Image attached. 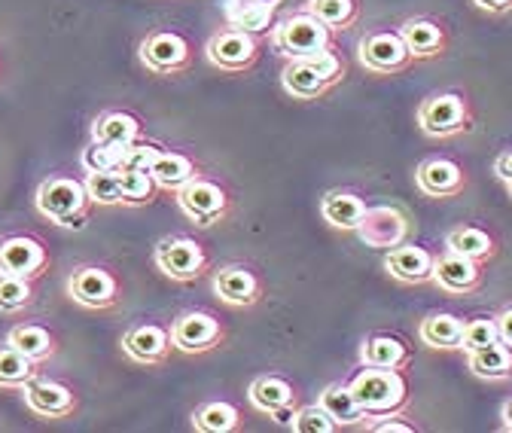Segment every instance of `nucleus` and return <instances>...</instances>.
Instances as JSON below:
<instances>
[{"mask_svg":"<svg viewBox=\"0 0 512 433\" xmlns=\"http://www.w3.org/2000/svg\"><path fill=\"white\" fill-rule=\"evenodd\" d=\"M433 284L448 293V296H470L479 293L485 284V263L467 260L461 254L442 251L436 254V266H433Z\"/></svg>","mask_w":512,"mask_h":433,"instance_id":"aec40b11","label":"nucleus"},{"mask_svg":"<svg viewBox=\"0 0 512 433\" xmlns=\"http://www.w3.org/2000/svg\"><path fill=\"white\" fill-rule=\"evenodd\" d=\"M37 302V281L0 272V315H25Z\"/></svg>","mask_w":512,"mask_h":433,"instance_id":"e433bc0d","label":"nucleus"},{"mask_svg":"<svg viewBox=\"0 0 512 433\" xmlns=\"http://www.w3.org/2000/svg\"><path fill=\"white\" fill-rule=\"evenodd\" d=\"M122 153H125V147H113V144L89 141V147L83 150L80 162H83V171H119V165H122Z\"/></svg>","mask_w":512,"mask_h":433,"instance_id":"ea45409f","label":"nucleus"},{"mask_svg":"<svg viewBox=\"0 0 512 433\" xmlns=\"http://www.w3.org/2000/svg\"><path fill=\"white\" fill-rule=\"evenodd\" d=\"M34 205H37V214L58 229H83L95 211V202L89 199V190H86V177L64 174V171L40 180Z\"/></svg>","mask_w":512,"mask_h":433,"instance_id":"f257e3e1","label":"nucleus"},{"mask_svg":"<svg viewBox=\"0 0 512 433\" xmlns=\"http://www.w3.org/2000/svg\"><path fill=\"white\" fill-rule=\"evenodd\" d=\"M52 269L49 244L37 232H10L0 235V272L40 281Z\"/></svg>","mask_w":512,"mask_h":433,"instance_id":"f8f14e48","label":"nucleus"},{"mask_svg":"<svg viewBox=\"0 0 512 433\" xmlns=\"http://www.w3.org/2000/svg\"><path fill=\"white\" fill-rule=\"evenodd\" d=\"M162 150V144L138 138L135 144H128L122 153V165L119 168H150V162L156 159V153Z\"/></svg>","mask_w":512,"mask_h":433,"instance_id":"79ce46f5","label":"nucleus"},{"mask_svg":"<svg viewBox=\"0 0 512 433\" xmlns=\"http://www.w3.org/2000/svg\"><path fill=\"white\" fill-rule=\"evenodd\" d=\"M247 400H250V406L256 412L269 415L275 424H284V427H290L296 409L302 406L296 385L287 376H278V373L256 376L250 382V388H247Z\"/></svg>","mask_w":512,"mask_h":433,"instance_id":"f3484780","label":"nucleus"},{"mask_svg":"<svg viewBox=\"0 0 512 433\" xmlns=\"http://www.w3.org/2000/svg\"><path fill=\"white\" fill-rule=\"evenodd\" d=\"M433 266H436V254L415 241H403L391 247V251H384V272L409 287L433 284Z\"/></svg>","mask_w":512,"mask_h":433,"instance_id":"412c9836","label":"nucleus"},{"mask_svg":"<svg viewBox=\"0 0 512 433\" xmlns=\"http://www.w3.org/2000/svg\"><path fill=\"white\" fill-rule=\"evenodd\" d=\"M122 354L138 366H165L174 354L171 324L162 321H135L122 333Z\"/></svg>","mask_w":512,"mask_h":433,"instance_id":"dca6fc26","label":"nucleus"},{"mask_svg":"<svg viewBox=\"0 0 512 433\" xmlns=\"http://www.w3.org/2000/svg\"><path fill=\"white\" fill-rule=\"evenodd\" d=\"M366 430L369 433H415L418 424L403 421V412H391V415H381V418H369Z\"/></svg>","mask_w":512,"mask_h":433,"instance_id":"37998d69","label":"nucleus"},{"mask_svg":"<svg viewBox=\"0 0 512 433\" xmlns=\"http://www.w3.org/2000/svg\"><path fill=\"white\" fill-rule=\"evenodd\" d=\"M119 193H122V208H144L159 199V183L153 180L150 168H119Z\"/></svg>","mask_w":512,"mask_h":433,"instance_id":"f704fd0d","label":"nucleus"},{"mask_svg":"<svg viewBox=\"0 0 512 433\" xmlns=\"http://www.w3.org/2000/svg\"><path fill=\"white\" fill-rule=\"evenodd\" d=\"M138 58L156 77H180L196 65V43L180 28H156L141 40Z\"/></svg>","mask_w":512,"mask_h":433,"instance_id":"0eeeda50","label":"nucleus"},{"mask_svg":"<svg viewBox=\"0 0 512 433\" xmlns=\"http://www.w3.org/2000/svg\"><path fill=\"white\" fill-rule=\"evenodd\" d=\"M278 7L281 0H223V19L232 28L263 37L272 31Z\"/></svg>","mask_w":512,"mask_h":433,"instance_id":"b1692460","label":"nucleus"},{"mask_svg":"<svg viewBox=\"0 0 512 433\" xmlns=\"http://www.w3.org/2000/svg\"><path fill=\"white\" fill-rule=\"evenodd\" d=\"M418 129L433 141H452L476 129V110L467 92L442 89L427 95L415 110Z\"/></svg>","mask_w":512,"mask_h":433,"instance_id":"7ed1b4c3","label":"nucleus"},{"mask_svg":"<svg viewBox=\"0 0 512 433\" xmlns=\"http://www.w3.org/2000/svg\"><path fill=\"white\" fill-rule=\"evenodd\" d=\"M467 369L476 379L485 382H506L512 379V348L506 342H491L476 351H467Z\"/></svg>","mask_w":512,"mask_h":433,"instance_id":"7c9ffc66","label":"nucleus"},{"mask_svg":"<svg viewBox=\"0 0 512 433\" xmlns=\"http://www.w3.org/2000/svg\"><path fill=\"white\" fill-rule=\"evenodd\" d=\"M0 71H4V65H0Z\"/></svg>","mask_w":512,"mask_h":433,"instance_id":"8fccbe9b","label":"nucleus"},{"mask_svg":"<svg viewBox=\"0 0 512 433\" xmlns=\"http://www.w3.org/2000/svg\"><path fill=\"white\" fill-rule=\"evenodd\" d=\"M500 418H503V430H509V433H512V397H509V400H503V406H500Z\"/></svg>","mask_w":512,"mask_h":433,"instance_id":"de8ad7c7","label":"nucleus"},{"mask_svg":"<svg viewBox=\"0 0 512 433\" xmlns=\"http://www.w3.org/2000/svg\"><path fill=\"white\" fill-rule=\"evenodd\" d=\"M497 318L494 315H476L470 321H464V339H461V351H476L482 345L497 342Z\"/></svg>","mask_w":512,"mask_h":433,"instance_id":"a19ab883","label":"nucleus"},{"mask_svg":"<svg viewBox=\"0 0 512 433\" xmlns=\"http://www.w3.org/2000/svg\"><path fill=\"white\" fill-rule=\"evenodd\" d=\"M226 336H229L226 324L214 312H205V308H189V312L171 321L174 351L189 354V357L217 351L226 342Z\"/></svg>","mask_w":512,"mask_h":433,"instance_id":"ddd939ff","label":"nucleus"},{"mask_svg":"<svg viewBox=\"0 0 512 433\" xmlns=\"http://www.w3.org/2000/svg\"><path fill=\"white\" fill-rule=\"evenodd\" d=\"M269 40L275 46L278 55L284 58H308L324 49L336 46V31H330L320 19H314L311 13L299 10L293 16H284L281 22L272 25Z\"/></svg>","mask_w":512,"mask_h":433,"instance_id":"1a4fd4ad","label":"nucleus"},{"mask_svg":"<svg viewBox=\"0 0 512 433\" xmlns=\"http://www.w3.org/2000/svg\"><path fill=\"white\" fill-rule=\"evenodd\" d=\"M302 10L311 13L314 19H320V22H324L336 34L351 31L360 22V16H363V4H360V0H308Z\"/></svg>","mask_w":512,"mask_h":433,"instance_id":"72a5a7b5","label":"nucleus"},{"mask_svg":"<svg viewBox=\"0 0 512 433\" xmlns=\"http://www.w3.org/2000/svg\"><path fill=\"white\" fill-rule=\"evenodd\" d=\"M357 61L375 77L406 74L415 58L400 34V28H372L357 40Z\"/></svg>","mask_w":512,"mask_h":433,"instance_id":"9d476101","label":"nucleus"},{"mask_svg":"<svg viewBox=\"0 0 512 433\" xmlns=\"http://www.w3.org/2000/svg\"><path fill=\"white\" fill-rule=\"evenodd\" d=\"M192 427L199 433H235L244 427V412L232 400H208L192 409Z\"/></svg>","mask_w":512,"mask_h":433,"instance_id":"473e14b6","label":"nucleus"},{"mask_svg":"<svg viewBox=\"0 0 512 433\" xmlns=\"http://www.w3.org/2000/svg\"><path fill=\"white\" fill-rule=\"evenodd\" d=\"M86 190L95 208H122L116 171H86Z\"/></svg>","mask_w":512,"mask_h":433,"instance_id":"4c0bfd02","label":"nucleus"},{"mask_svg":"<svg viewBox=\"0 0 512 433\" xmlns=\"http://www.w3.org/2000/svg\"><path fill=\"white\" fill-rule=\"evenodd\" d=\"M345 77H348V61L333 46L308 58H287V65L281 71V86L296 101H317L327 92H333Z\"/></svg>","mask_w":512,"mask_h":433,"instance_id":"f03ea898","label":"nucleus"},{"mask_svg":"<svg viewBox=\"0 0 512 433\" xmlns=\"http://www.w3.org/2000/svg\"><path fill=\"white\" fill-rule=\"evenodd\" d=\"M357 238L372 247V251H391V247L409 241V232H412V217L403 205H366L363 211V220L360 226L354 229Z\"/></svg>","mask_w":512,"mask_h":433,"instance_id":"4468645a","label":"nucleus"},{"mask_svg":"<svg viewBox=\"0 0 512 433\" xmlns=\"http://www.w3.org/2000/svg\"><path fill=\"white\" fill-rule=\"evenodd\" d=\"M400 34L415 61H433L452 49V31L436 16H409L400 25Z\"/></svg>","mask_w":512,"mask_h":433,"instance_id":"4be33fe9","label":"nucleus"},{"mask_svg":"<svg viewBox=\"0 0 512 433\" xmlns=\"http://www.w3.org/2000/svg\"><path fill=\"white\" fill-rule=\"evenodd\" d=\"M494 174H497L503 183H509V180H512V147H509V150H503V153L494 159Z\"/></svg>","mask_w":512,"mask_h":433,"instance_id":"49530a36","label":"nucleus"},{"mask_svg":"<svg viewBox=\"0 0 512 433\" xmlns=\"http://www.w3.org/2000/svg\"><path fill=\"white\" fill-rule=\"evenodd\" d=\"M71 302H77L86 312H113L125 299V284L116 269L104 263H80L68 281H64Z\"/></svg>","mask_w":512,"mask_h":433,"instance_id":"423d86ee","label":"nucleus"},{"mask_svg":"<svg viewBox=\"0 0 512 433\" xmlns=\"http://www.w3.org/2000/svg\"><path fill=\"white\" fill-rule=\"evenodd\" d=\"M7 342H10L13 348H19L25 357L37 360L40 366L49 363V360L61 351L58 333H55L52 327H46V324H37V321H22V324H16V327L7 333Z\"/></svg>","mask_w":512,"mask_h":433,"instance_id":"cd10ccee","label":"nucleus"},{"mask_svg":"<svg viewBox=\"0 0 512 433\" xmlns=\"http://www.w3.org/2000/svg\"><path fill=\"white\" fill-rule=\"evenodd\" d=\"M150 174H153V180L159 183V190H162V193H177L180 187H186V183H189L192 177H199V174H205V171H202V165L196 162V156H189V153H183V150H168V147H162V150L156 153V159L150 162Z\"/></svg>","mask_w":512,"mask_h":433,"instance_id":"393cba45","label":"nucleus"},{"mask_svg":"<svg viewBox=\"0 0 512 433\" xmlns=\"http://www.w3.org/2000/svg\"><path fill=\"white\" fill-rule=\"evenodd\" d=\"M25 406L28 412H34L37 418H46V421H61V418H74L80 412V397L77 391L61 382V379H52V376H43L37 373L25 388Z\"/></svg>","mask_w":512,"mask_h":433,"instance_id":"a211bd4d","label":"nucleus"},{"mask_svg":"<svg viewBox=\"0 0 512 433\" xmlns=\"http://www.w3.org/2000/svg\"><path fill=\"white\" fill-rule=\"evenodd\" d=\"M138 138H144V119L132 110H104L92 122V141L113 144V147H128Z\"/></svg>","mask_w":512,"mask_h":433,"instance_id":"bb28decb","label":"nucleus"},{"mask_svg":"<svg viewBox=\"0 0 512 433\" xmlns=\"http://www.w3.org/2000/svg\"><path fill=\"white\" fill-rule=\"evenodd\" d=\"M153 263L165 278H171L177 284L199 281L214 266L208 247L199 238H192V235H165V238H159L156 247H153Z\"/></svg>","mask_w":512,"mask_h":433,"instance_id":"6e6552de","label":"nucleus"},{"mask_svg":"<svg viewBox=\"0 0 512 433\" xmlns=\"http://www.w3.org/2000/svg\"><path fill=\"white\" fill-rule=\"evenodd\" d=\"M37 373H40L37 360L25 357L10 342L0 345V388H4V391H22Z\"/></svg>","mask_w":512,"mask_h":433,"instance_id":"c9c22d12","label":"nucleus"},{"mask_svg":"<svg viewBox=\"0 0 512 433\" xmlns=\"http://www.w3.org/2000/svg\"><path fill=\"white\" fill-rule=\"evenodd\" d=\"M363 211H366V199L354 190H330L320 199V217L342 232H354L363 220Z\"/></svg>","mask_w":512,"mask_h":433,"instance_id":"c756f323","label":"nucleus"},{"mask_svg":"<svg viewBox=\"0 0 512 433\" xmlns=\"http://www.w3.org/2000/svg\"><path fill=\"white\" fill-rule=\"evenodd\" d=\"M415 351L397 333H369L360 345V366L378 369H409Z\"/></svg>","mask_w":512,"mask_h":433,"instance_id":"5701e85b","label":"nucleus"},{"mask_svg":"<svg viewBox=\"0 0 512 433\" xmlns=\"http://www.w3.org/2000/svg\"><path fill=\"white\" fill-rule=\"evenodd\" d=\"M467 168L452 156H427L415 168V187L427 199H458L467 190Z\"/></svg>","mask_w":512,"mask_h":433,"instance_id":"6ab92c4d","label":"nucleus"},{"mask_svg":"<svg viewBox=\"0 0 512 433\" xmlns=\"http://www.w3.org/2000/svg\"><path fill=\"white\" fill-rule=\"evenodd\" d=\"M506 193H509V199H512V180L506 183Z\"/></svg>","mask_w":512,"mask_h":433,"instance_id":"09e8293b","label":"nucleus"},{"mask_svg":"<svg viewBox=\"0 0 512 433\" xmlns=\"http://www.w3.org/2000/svg\"><path fill=\"white\" fill-rule=\"evenodd\" d=\"M317 403L330 412V418H333L342 430H348V427H363V424H366V412H363V406L357 403V397H354V391L348 388V382H330L324 391H320Z\"/></svg>","mask_w":512,"mask_h":433,"instance_id":"2f4dec72","label":"nucleus"},{"mask_svg":"<svg viewBox=\"0 0 512 433\" xmlns=\"http://www.w3.org/2000/svg\"><path fill=\"white\" fill-rule=\"evenodd\" d=\"M290 430H296V433H339L342 427L330 418V412L320 403H308V406L296 409Z\"/></svg>","mask_w":512,"mask_h":433,"instance_id":"58836bf2","label":"nucleus"},{"mask_svg":"<svg viewBox=\"0 0 512 433\" xmlns=\"http://www.w3.org/2000/svg\"><path fill=\"white\" fill-rule=\"evenodd\" d=\"M497 318V333H500V342H506L509 348H512V305H506L500 315H494Z\"/></svg>","mask_w":512,"mask_h":433,"instance_id":"c03bdc74","label":"nucleus"},{"mask_svg":"<svg viewBox=\"0 0 512 433\" xmlns=\"http://www.w3.org/2000/svg\"><path fill=\"white\" fill-rule=\"evenodd\" d=\"M260 55H263V40L256 34H250V31L232 28V25L220 28L205 43V58L223 74H247V71H253L256 61H260Z\"/></svg>","mask_w":512,"mask_h":433,"instance_id":"9b49d317","label":"nucleus"},{"mask_svg":"<svg viewBox=\"0 0 512 433\" xmlns=\"http://www.w3.org/2000/svg\"><path fill=\"white\" fill-rule=\"evenodd\" d=\"M418 339L433 351H461L464 318L452 312H433L418 324Z\"/></svg>","mask_w":512,"mask_h":433,"instance_id":"c85d7f7f","label":"nucleus"},{"mask_svg":"<svg viewBox=\"0 0 512 433\" xmlns=\"http://www.w3.org/2000/svg\"><path fill=\"white\" fill-rule=\"evenodd\" d=\"M174 196H177L180 214L199 229H211V226L226 223L232 214V205H235L226 183L217 177H208V174L192 177L186 187H180Z\"/></svg>","mask_w":512,"mask_h":433,"instance_id":"39448f33","label":"nucleus"},{"mask_svg":"<svg viewBox=\"0 0 512 433\" xmlns=\"http://www.w3.org/2000/svg\"><path fill=\"white\" fill-rule=\"evenodd\" d=\"M445 251L452 254H461L467 260H476V263H491L500 251V241L491 229L485 226H476V223H461L455 226L452 232L445 235Z\"/></svg>","mask_w":512,"mask_h":433,"instance_id":"a878e982","label":"nucleus"},{"mask_svg":"<svg viewBox=\"0 0 512 433\" xmlns=\"http://www.w3.org/2000/svg\"><path fill=\"white\" fill-rule=\"evenodd\" d=\"M348 388L354 391L357 403L369 418H381L391 412H403L409 403V379L406 369H378V366H360L348 379ZM366 427V424H363Z\"/></svg>","mask_w":512,"mask_h":433,"instance_id":"20e7f679","label":"nucleus"},{"mask_svg":"<svg viewBox=\"0 0 512 433\" xmlns=\"http://www.w3.org/2000/svg\"><path fill=\"white\" fill-rule=\"evenodd\" d=\"M217 299L229 308H253L266 299V278L247 263H226L211 272Z\"/></svg>","mask_w":512,"mask_h":433,"instance_id":"2eb2a0df","label":"nucleus"},{"mask_svg":"<svg viewBox=\"0 0 512 433\" xmlns=\"http://www.w3.org/2000/svg\"><path fill=\"white\" fill-rule=\"evenodd\" d=\"M473 4L491 16H509L512 13V0H473Z\"/></svg>","mask_w":512,"mask_h":433,"instance_id":"a18cd8bd","label":"nucleus"}]
</instances>
